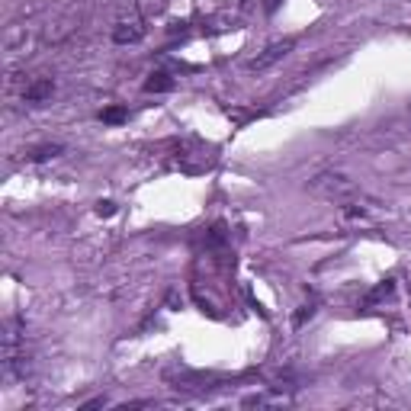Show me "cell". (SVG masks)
Instances as JSON below:
<instances>
[{
	"mask_svg": "<svg viewBox=\"0 0 411 411\" xmlns=\"http://www.w3.org/2000/svg\"><path fill=\"white\" fill-rule=\"evenodd\" d=\"M308 190H312L315 196H321V199H347V196L357 193V183L340 171H321V173H315V177L308 180Z\"/></svg>",
	"mask_w": 411,
	"mask_h": 411,
	"instance_id": "cell-1",
	"label": "cell"
},
{
	"mask_svg": "<svg viewBox=\"0 0 411 411\" xmlns=\"http://www.w3.org/2000/svg\"><path fill=\"white\" fill-rule=\"evenodd\" d=\"M295 49V39H280V42H270L263 51H257V58H250L248 68L250 71H270L273 64H280L283 58H289Z\"/></svg>",
	"mask_w": 411,
	"mask_h": 411,
	"instance_id": "cell-2",
	"label": "cell"
},
{
	"mask_svg": "<svg viewBox=\"0 0 411 411\" xmlns=\"http://www.w3.org/2000/svg\"><path fill=\"white\" fill-rule=\"evenodd\" d=\"M145 39V23L141 19H122L113 29V42L116 45H135Z\"/></svg>",
	"mask_w": 411,
	"mask_h": 411,
	"instance_id": "cell-3",
	"label": "cell"
},
{
	"mask_svg": "<svg viewBox=\"0 0 411 411\" xmlns=\"http://www.w3.org/2000/svg\"><path fill=\"white\" fill-rule=\"evenodd\" d=\"M51 93H55V81H51V77H39V81H32L29 87L23 90V100L39 106V103L51 100Z\"/></svg>",
	"mask_w": 411,
	"mask_h": 411,
	"instance_id": "cell-4",
	"label": "cell"
},
{
	"mask_svg": "<svg viewBox=\"0 0 411 411\" xmlns=\"http://www.w3.org/2000/svg\"><path fill=\"white\" fill-rule=\"evenodd\" d=\"M64 154V145H36V148H29V151H26V161H51V158H61Z\"/></svg>",
	"mask_w": 411,
	"mask_h": 411,
	"instance_id": "cell-5",
	"label": "cell"
},
{
	"mask_svg": "<svg viewBox=\"0 0 411 411\" xmlns=\"http://www.w3.org/2000/svg\"><path fill=\"white\" fill-rule=\"evenodd\" d=\"M167 90H173V77L164 74V71H158L145 81V93H167Z\"/></svg>",
	"mask_w": 411,
	"mask_h": 411,
	"instance_id": "cell-6",
	"label": "cell"
},
{
	"mask_svg": "<svg viewBox=\"0 0 411 411\" xmlns=\"http://www.w3.org/2000/svg\"><path fill=\"white\" fill-rule=\"evenodd\" d=\"M100 119L106 122V126H119V122L128 119V109L126 106H109V109H103V113H100Z\"/></svg>",
	"mask_w": 411,
	"mask_h": 411,
	"instance_id": "cell-7",
	"label": "cell"
},
{
	"mask_svg": "<svg viewBox=\"0 0 411 411\" xmlns=\"http://www.w3.org/2000/svg\"><path fill=\"white\" fill-rule=\"evenodd\" d=\"M385 295H392V280H385V283H379L376 289H372L370 295L363 299V305H376V302H382Z\"/></svg>",
	"mask_w": 411,
	"mask_h": 411,
	"instance_id": "cell-8",
	"label": "cell"
},
{
	"mask_svg": "<svg viewBox=\"0 0 411 411\" xmlns=\"http://www.w3.org/2000/svg\"><path fill=\"white\" fill-rule=\"evenodd\" d=\"M312 315H315V305H302L299 312H295V318H293V328H302L308 318H312Z\"/></svg>",
	"mask_w": 411,
	"mask_h": 411,
	"instance_id": "cell-9",
	"label": "cell"
},
{
	"mask_svg": "<svg viewBox=\"0 0 411 411\" xmlns=\"http://www.w3.org/2000/svg\"><path fill=\"white\" fill-rule=\"evenodd\" d=\"M96 215H100V218L103 215H106V218L116 215V203H109V199H106V203H96Z\"/></svg>",
	"mask_w": 411,
	"mask_h": 411,
	"instance_id": "cell-10",
	"label": "cell"
},
{
	"mask_svg": "<svg viewBox=\"0 0 411 411\" xmlns=\"http://www.w3.org/2000/svg\"><path fill=\"white\" fill-rule=\"evenodd\" d=\"M241 405H244V408H254V405L260 408V405H267V398H263V395H248Z\"/></svg>",
	"mask_w": 411,
	"mask_h": 411,
	"instance_id": "cell-11",
	"label": "cell"
},
{
	"mask_svg": "<svg viewBox=\"0 0 411 411\" xmlns=\"http://www.w3.org/2000/svg\"><path fill=\"white\" fill-rule=\"evenodd\" d=\"M103 405H106V398H103V395H100V398H90V402H83V405H81V408H83V411H87V408H103Z\"/></svg>",
	"mask_w": 411,
	"mask_h": 411,
	"instance_id": "cell-12",
	"label": "cell"
},
{
	"mask_svg": "<svg viewBox=\"0 0 411 411\" xmlns=\"http://www.w3.org/2000/svg\"><path fill=\"white\" fill-rule=\"evenodd\" d=\"M280 4H283V0H263V10H267V13H276V10H280Z\"/></svg>",
	"mask_w": 411,
	"mask_h": 411,
	"instance_id": "cell-13",
	"label": "cell"
}]
</instances>
